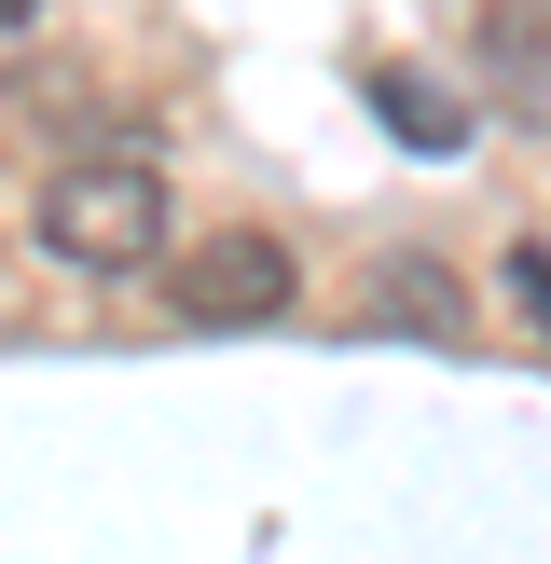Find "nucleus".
Returning <instances> with one entry per match:
<instances>
[{
  "label": "nucleus",
  "mask_w": 551,
  "mask_h": 564,
  "mask_svg": "<svg viewBox=\"0 0 551 564\" xmlns=\"http://www.w3.org/2000/svg\"><path fill=\"white\" fill-rule=\"evenodd\" d=\"M28 248L69 275H152L165 262V165L152 152H83L28 193Z\"/></svg>",
  "instance_id": "nucleus-1"
},
{
  "label": "nucleus",
  "mask_w": 551,
  "mask_h": 564,
  "mask_svg": "<svg viewBox=\"0 0 551 564\" xmlns=\"http://www.w3.org/2000/svg\"><path fill=\"white\" fill-rule=\"evenodd\" d=\"M165 303H180L193 330H276V317L303 303V262H290L276 235H207V248H180Z\"/></svg>",
  "instance_id": "nucleus-2"
},
{
  "label": "nucleus",
  "mask_w": 551,
  "mask_h": 564,
  "mask_svg": "<svg viewBox=\"0 0 551 564\" xmlns=\"http://www.w3.org/2000/svg\"><path fill=\"white\" fill-rule=\"evenodd\" d=\"M468 83H483L510 124L551 138V0H483V14H468Z\"/></svg>",
  "instance_id": "nucleus-3"
},
{
  "label": "nucleus",
  "mask_w": 551,
  "mask_h": 564,
  "mask_svg": "<svg viewBox=\"0 0 551 564\" xmlns=\"http://www.w3.org/2000/svg\"><path fill=\"white\" fill-rule=\"evenodd\" d=\"M372 110H386V138H400V152H468V110H455V83H441V69H413V55H400V69H372Z\"/></svg>",
  "instance_id": "nucleus-4"
},
{
  "label": "nucleus",
  "mask_w": 551,
  "mask_h": 564,
  "mask_svg": "<svg viewBox=\"0 0 551 564\" xmlns=\"http://www.w3.org/2000/svg\"><path fill=\"white\" fill-rule=\"evenodd\" d=\"M372 317H400V330H428V345H455V330H468V290L428 262V248H386V262H372Z\"/></svg>",
  "instance_id": "nucleus-5"
},
{
  "label": "nucleus",
  "mask_w": 551,
  "mask_h": 564,
  "mask_svg": "<svg viewBox=\"0 0 551 564\" xmlns=\"http://www.w3.org/2000/svg\"><path fill=\"white\" fill-rule=\"evenodd\" d=\"M496 290H510V303H523V317H538V330H551V248H538V235H523V248H510V262H496Z\"/></svg>",
  "instance_id": "nucleus-6"
},
{
  "label": "nucleus",
  "mask_w": 551,
  "mask_h": 564,
  "mask_svg": "<svg viewBox=\"0 0 551 564\" xmlns=\"http://www.w3.org/2000/svg\"><path fill=\"white\" fill-rule=\"evenodd\" d=\"M0 28H28V0H0Z\"/></svg>",
  "instance_id": "nucleus-7"
}]
</instances>
